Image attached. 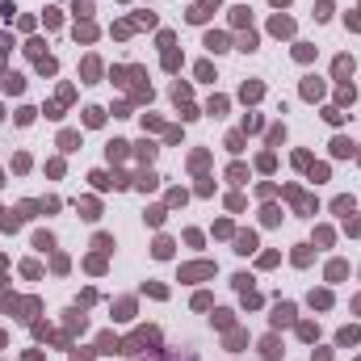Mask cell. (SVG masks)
<instances>
[{
	"mask_svg": "<svg viewBox=\"0 0 361 361\" xmlns=\"http://www.w3.org/2000/svg\"><path fill=\"white\" fill-rule=\"evenodd\" d=\"M156 340H160V336H156V332H151V328H147V332H135V336H131V340H126V344H122V353H147V348H151V344H156Z\"/></svg>",
	"mask_w": 361,
	"mask_h": 361,
	"instance_id": "cell-1",
	"label": "cell"
},
{
	"mask_svg": "<svg viewBox=\"0 0 361 361\" xmlns=\"http://www.w3.org/2000/svg\"><path fill=\"white\" fill-rule=\"evenodd\" d=\"M286 323H294V307H290V302H277V311H273V328H286Z\"/></svg>",
	"mask_w": 361,
	"mask_h": 361,
	"instance_id": "cell-2",
	"label": "cell"
},
{
	"mask_svg": "<svg viewBox=\"0 0 361 361\" xmlns=\"http://www.w3.org/2000/svg\"><path fill=\"white\" fill-rule=\"evenodd\" d=\"M214 273V265H189V269H181L185 282H197V277H210Z\"/></svg>",
	"mask_w": 361,
	"mask_h": 361,
	"instance_id": "cell-3",
	"label": "cell"
},
{
	"mask_svg": "<svg viewBox=\"0 0 361 361\" xmlns=\"http://www.w3.org/2000/svg\"><path fill=\"white\" fill-rule=\"evenodd\" d=\"M206 46L210 51H227V34H206Z\"/></svg>",
	"mask_w": 361,
	"mask_h": 361,
	"instance_id": "cell-4",
	"label": "cell"
},
{
	"mask_svg": "<svg viewBox=\"0 0 361 361\" xmlns=\"http://www.w3.org/2000/svg\"><path fill=\"white\" fill-rule=\"evenodd\" d=\"M273 34H294V21L290 17H273Z\"/></svg>",
	"mask_w": 361,
	"mask_h": 361,
	"instance_id": "cell-5",
	"label": "cell"
},
{
	"mask_svg": "<svg viewBox=\"0 0 361 361\" xmlns=\"http://www.w3.org/2000/svg\"><path fill=\"white\" fill-rule=\"evenodd\" d=\"M21 88H26V80H21V76H5V92H21Z\"/></svg>",
	"mask_w": 361,
	"mask_h": 361,
	"instance_id": "cell-6",
	"label": "cell"
},
{
	"mask_svg": "<svg viewBox=\"0 0 361 361\" xmlns=\"http://www.w3.org/2000/svg\"><path fill=\"white\" fill-rule=\"evenodd\" d=\"M235 244H239V248H235V252H252V248H256V235H252V231H248V235H239Z\"/></svg>",
	"mask_w": 361,
	"mask_h": 361,
	"instance_id": "cell-7",
	"label": "cell"
},
{
	"mask_svg": "<svg viewBox=\"0 0 361 361\" xmlns=\"http://www.w3.org/2000/svg\"><path fill=\"white\" fill-rule=\"evenodd\" d=\"M84 122H88V126H101V122H105V113H101V109H84Z\"/></svg>",
	"mask_w": 361,
	"mask_h": 361,
	"instance_id": "cell-8",
	"label": "cell"
},
{
	"mask_svg": "<svg viewBox=\"0 0 361 361\" xmlns=\"http://www.w3.org/2000/svg\"><path fill=\"white\" fill-rule=\"evenodd\" d=\"M357 340H361L357 328H344V332H340V344H357Z\"/></svg>",
	"mask_w": 361,
	"mask_h": 361,
	"instance_id": "cell-9",
	"label": "cell"
},
{
	"mask_svg": "<svg viewBox=\"0 0 361 361\" xmlns=\"http://www.w3.org/2000/svg\"><path fill=\"white\" fill-rule=\"evenodd\" d=\"M336 214H353V197H336Z\"/></svg>",
	"mask_w": 361,
	"mask_h": 361,
	"instance_id": "cell-10",
	"label": "cell"
},
{
	"mask_svg": "<svg viewBox=\"0 0 361 361\" xmlns=\"http://www.w3.org/2000/svg\"><path fill=\"white\" fill-rule=\"evenodd\" d=\"M332 151H336V156H348V151H353V143H348V139H336Z\"/></svg>",
	"mask_w": 361,
	"mask_h": 361,
	"instance_id": "cell-11",
	"label": "cell"
},
{
	"mask_svg": "<svg viewBox=\"0 0 361 361\" xmlns=\"http://www.w3.org/2000/svg\"><path fill=\"white\" fill-rule=\"evenodd\" d=\"M239 51H256V34H252V30L239 38Z\"/></svg>",
	"mask_w": 361,
	"mask_h": 361,
	"instance_id": "cell-12",
	"label": "cell"
},
{
	"mask_svg": "<svg viewBox=\"0 0 361 361\" xmlns=\"http://www.w3.org/2000/svg\"><path fill=\"white\" fill-rule=\"evenodd\" d=\"M261 353H265V357H277V353H282V348H277V340H273V336H269V340L261 344Z\"/></svg>",
	"mask_w": 361,
	"mask_h": 361,
	"instance_id": "cell-13",
	"label": "cell"
},
{
	"mask_svg": "<svg viewBox=\"0 0 361 361\" xmlns=\"http://www.w3.org/2000/svg\"><path fill=\"white\" fill-rule=\"evenodd\" d=\"M92 185H97V189H109V185H113V181L105 177V172H92Z\"/></svg>",
	"mask_w": 361,
	"mask_h": 361,
	"instance_id": "cell-14",
	"label": "cell"
},
{
	"mask_svg": "<svg viewBox=\"0 0 361 361\" xmlns=\"http://www.w3.org/2000/svg\"><path fill=\"white\" fill-rule=\"evenodd\" d=\"M353 72V59H336V76H348Z\"/></svg>",
	"mask_w": 361,
	"mask_h": 361,
	"instance_id": "cell-15",
	"label": "cell"
},
{
	"mask_svg": "<svg viewBox=\"0 0 361 361\" xmlns=\"http://www.w3.org/2000/svg\"><path fill=\"white\" fill-rule=\"evenodd\" d=\"M261 97V84H244V101H256Z\"/></svg>",
	"mask_w": 361,
	"mask_h": 361,
	"instance_id": "cell-16",
	"label": "cell"
},
{
	"mask_svg": "<svg viewBox=\"0 0 361 361\" xmlns=\"http://www.w3.org/2000/svg\"><path fill=\"white\" fill-rule=\"evenodd\" d=\"M34 248H42V252H46V248H55V239H51V235H46V231H42V235L34 239Z\"/></svg>",
	"mask_w": 361,
	"mask_h": 361,
	"instance_id": "cell-17",
	"label": "cell"
},
{
	"mask_svg": "<svg viewBox=\"0 0 361 361\" xmlns=\"http://www.w3.org/2000/svg\"><path fill=\"white\" fill-rule=\"evenodd\" d=\"M311 302H315V307H328L332 294H328V290H319V294H311Z\"/></svg>",
	"mask_w": 361,
	"mask_h": 361,
	"instance_id": "cell-18",
	"label": "cell"
},
{
	"mask_svg": "<svg viewBox=\"0 0 361 361\" xmlns=\"http://www.w3.org/2000/svg\"><path fill=\"white\" fill-rule=\"evenodd\" d=\"M59 143H63V151H72V147H76V143H80V135H72V131H67V135H63V139H59Z\"/></svg>",
	"mask_w": 361,
	"mask_h": 361,
	"instance_id": "cell-19",
	"label": "cell"
},
{
	"mask_svg": "<svg viewBox=\"0 0 361 361\" xmlns=\"http://www.w3.org/2000/svg\"><path fill=\"white\" fill-rule=\"evenodd\" d=\"M126 156V143H109V160H122Z\"/></svg>",
	"mask_w": 361,
	"mask_h": 361,
	"instance_id": "cell-20",
	"label": "cell"
},
{
	"mask_svg": "<svg viewBox=\"0 0 361 361\" xmlns=\"http://www.w3.org/2000/svg\"><path fill=\"white\" fill-rule=\"evenodd\" d=\"M273 5H277V9H286V5H290V0H273Z\"/></svg>",
	"mask_w": 361,
	"mask_h": 361,
	"instance_id": "cell-21",
	"label": "cell"
},
{
	"mask_svg": "<svg viewBox=\"0 0 361 361\" xmlns=\"http://www.w3.org/2000/svg\"><path fill=\"white\" fill-rule=\"evenodd\" d=\"M0 344H5V336H0Z\"/></svg>",
	"mask_w": 361,
	"mask_h": 361,
	"instance_id": "cell-22",
	"label": "cell"
}]
</instances>
